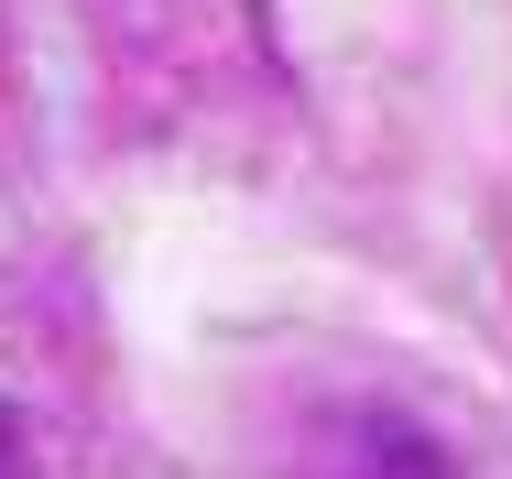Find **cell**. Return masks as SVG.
Returning <instances> with one entry per match:
<instances>
[{
  "mask_svg": "<svg viewBox=\"0 0 512 479\" xmlns=\"http://www.w3.org/2000/svg\"><path fill=\"white\" fill-rule=\"evenodd\" d=\"M0 479H33V447H22V414L0 403Z\"/></svg>",
  "mask_w": 512,
  "mask_h": 479,
  "instance_id": "6da1fadb",
  "label": "cell"
}]
</instances>
